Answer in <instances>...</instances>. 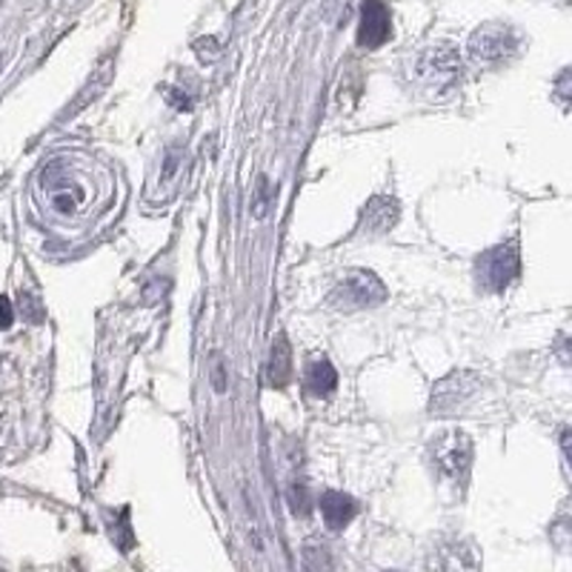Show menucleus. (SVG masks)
Masks as SVG:
<instances>
[{
  "label": "nucleus",
  "mask_w": 572,
  "mask_h": 572,
  "mask_svg": "<svg viewBox=\"0 0 572 572\" xmlns=\"http://www.w3.org/2000/svg\"><path fill=\"white\" fill-rule=\"evenodd\" d=\"M386 300V286L381 284V278L367 269H352V273L343 275L336 284L332 295H329V304L338 309V313H361V309L381 307Z\"/></svg>",
  "instance_id": "obj_3"
},
{
  "label": "nucleus",
  "mask_w": 572,
  "mask_h": 572,
  "mask_svg": "<svg viewBox=\"0 0 572 572\" xmlns=\"http://www.w3.org/2000/svg\"><path fill=\"white\" fill-rule=\"evenodd\" d=\"M481 390V378L473 372H453L433 390V404L430 412L433 415H455L464 404L475 399V392Z\"/></svg>",
  "instance_id": "obj_7"
},
{
  "label": "nucleus",
  "mask_w": 572,
  "mask_h": 572,
  "mask_svg": "<svg viewBox=\"0 0 572 572\" xmlns=\"http://www.w3.org/2000/svg\"><path fill=\"white\" fill-rule=\"evenodd\" d=\"M401 206L392 195H375L361 212V224H358V232L361 235H384L392 226L399 224Z\"/></svg>",
  "instance_id": "obj_10"
},
{
  "label": "nucleus",
  "mask_w": 572,
  "mask_h": 572,
  "mask_svg": "<svg viewBox=\"0 0 572 572\" xmlns=\"http://www.w3.org/2000/svg\"><path fill=\"white\" fill-rule=\"evenodd\" d=\"M181 181H183V149L172 147L167 152V158H163L158 178H152V181H149L147 198L152 203L172 201L174 192H178V187H181Z\"/></svg>",
  "instance_id": "obj_9"
},
{
  "label": "nucleus",
  "mask_w": 572,
  "mask_h": 572,
  "mask_svg": "<svg viewBox=\"0 0 572 572\" xmlns=\"http://www.w3.org/2000/svg\"><path fill=\"white\" fill-rule=\"evenodd\" d=\"M430 458H433V467L438 469L444 478L464 481L469 473V464H473V441L464 433H458V430L441 433L438 438L430 444Z\"/></svg>",
  "instance_id": "obj_6"
},
{
  "label": "nucleus",
  "mask_w": 572,
  "mask_h": 572,
  "mask_svg": "<svg viewBox=\"0 0 572 572\" xmlns=\"http://www.w3.org/2000/svg\"><path fill=\"white\" fill-rule=\"evenodd\" d=\"M120 203V174L86 149H63L38 169L32 210L38 224L63 244H81L106 224Z\"/></svg>",
  "instance_id": "obj_1"
},
{
  "label": "nucleus",
  "mask_w": 572,
  "mask_h": 572,
  "mask_svg": "<svg viewBox=\"0 0 572 572\" xmlns=\"http://www.w3.org/2000/svg\"><path fill=\"white\" fill-rule=\"evenodd\" d=\"M14 321V309H12V300L7 295H0V329H9Z\"/></svg>",
  "instance_id": "obj_15"
},
{
  "label": "nucleus",
  "mask_w": 572,
  "mask_h": 572,
  "mask_svg": "<svg viewBox=\"0 0 572 572\" xmlns=\"http://www.w3.org/2000/svg\"><path fill=\"white\" fill-rule=\"evenodd\" d=\"M392 35L390 7L384 0H363L361 23H358V43L363 50H378L384 46Z\"/></svg>",
  "instance_id": "obj_8"
},
{
  "label": "nucleus",
  "mask_w": 572,
  "mask_h": 572,
  "mask_svg": "<svg viewBox=\"0 0 572 572\" xmlns=\"http://www.w3.org/2000/svg\"><path fill=\"white\" fill-rule=\"evenodd\" d=\"M266 378L273 386H286L293 378V352H289V341L284 336L275 338L273 352H269V370Z\"/></svg>",
  "instance_id": "obj_13"
},
{
  "label": "nucleus",
  "mask_w": 572,
  "mask_h": 572,
  "mask_svg": "<svg viewBox=\"0 0 572 572\" xmlns=\"http://www.w3.org/2000/svg\"><path fill=\"white\" fill-rule=\"evenodd\" d=\"M318 507H321V516L324 521H327L329 530H343L352 518H356L358 512V504L352 496H343V492H336V489H329V492H324L321 501H318Z\"/></svg>",
  "instance_id": "obj_11"
},
{
  "label": "nucleus",
  "mask_w": 572,
  "mask_h": 572,
  "mask_svg": "<svg viewBox=\"0 0 572 572\" xmlns=\"http://www.w3.org/2000/svg\"><path fill=\"white\" fill-rule=\"evenodd\" d=\"M410 81L426 92H447L460 81V55L453 43H438L419 52L410 63Z\"/></svg>",
  "instance_id": "obj_2"
},
{
  "label": "nucleus",
  "mask_w": 572,
  "mask_h": 572,
  "mask_svg": "<svg viewBox=\"0 0 572 572\" xmlns=\"http://www.w3.org/2000/svg\"><path fill=\"white\" fill-rule=\"evenodd\" d=\"M304 381H307V390L315 395H329V392L338 386V372L336 367L329 363V358L315 356L307 363V372H304Z\"/></svg>",
  "instance_id": "obj_12"
},
{
  "label": "nucleus",
  "mask_w": 572,
  "mask_h": 572,
  "mask_svg": "<svg viewBox=\"0 0 572 572\" xmlns=\"http://www.w3.org/2000/svg\"><path fill=\"white\" fill-rule=\"evenodd\" d=\"M518 269H521V252L516 241H507L475 261V280L484 293H504L518 278Z\"/></svg>",
  "instance_id": "obj_5"
},
{
  "label": "nucleus",
  "mask_w": 572,
  "mask_h": 572,
  "mask_svg": "<svg viewBox=\"0 0 572 572\" xmlns=\"http://www.w3.org/2000/svg\"><path fill=\"white\" fill-rule=\"evenodd\" d=\"M304 566H307V572H329L332 570V555L324 544H307L304 547Z\"/></svg>",
  "instance_id": "obj_14"
},
{
  "label": "nucleus",
  "mask_w": 572,
  "mask_h": 572,
  "mask_svg": "<svg viewBox=\"0 0 572 572\" xmlns=\"http://www.w3.org/2000/svg\"><path fill=\"white\" fill-rule=\"evenodd\" d=\"M518 46H521V38L516 29L504 23H484L469 38V57L478 66H501L518 55Z\"/></svg>",
  "instance_id": "obj_4"
}]
</instances>
